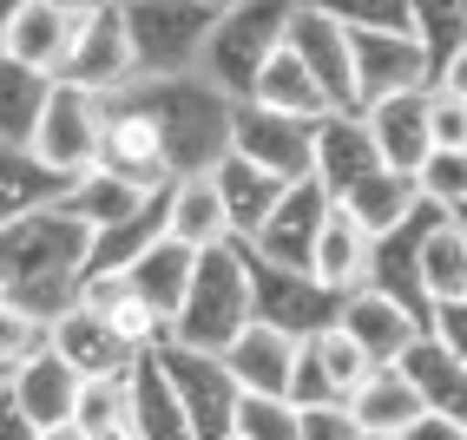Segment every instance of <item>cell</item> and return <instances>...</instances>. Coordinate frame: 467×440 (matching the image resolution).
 Instances as JSON below:
<instances>
[{"instance_id": "6da1fadb", "label": "cell", "mask_w": 467, "mask_h": 440, "mask_svg": "<svg viewBox=\"0 0 467 440\" xmlns=\"http://www.w3.org/2000/svg\"><path fill=\"white\" fill-rule=\"evenodd\" d=\"M92 270V230L67 204L20 217L14 230H0V302H14L34 322H59L67 309H79Z\"/></svg>"}, {"instance_id": "7a4b0ae2", "label": "cell", "mask_w": 467, "mask_h": 440, "mask_svg": "<svg viewBox=\"0 0 467 440\" xmlns=\"http://www.w3.org/2000/svg\"><path fill=\"white\" fill-rule=\"evenodd\" d=\"M119 99H132L159 138L171 151V171L178 178H211L217 165L231 159V112L237 99H224L204 73H184V79H132Z\"/></svg>"}, {"instance_id": "3957f363", "label": "cell", "mask_w": 467, "mask_h": 440, "mask_svg": "<svg viewBox=\"0 0 467 440\" xmlns=\"http://www.w3.org/2000/svg\"><path fill=\"white\" fill-rule=\"evenodd\" d=\"M303 0H231L217 7V26H211V46H204V79L224 92V99H251L264 67L290 46V14Z\"/></svg>"}, {"instance_id": "277c9868", "label": "cell", "mask_w": 467, "mask_h": 440, "mask_svg": "<svg viewBox=\"0 0 467 440\" xmlns=\"http://www.w3.org/2000/svg\"><path fill=\"white\" fill-rule=\"evenodd\" d=\"M251 322H257V309H251V263H244V243L204 250L198 276H192V296H184L178 322H171V342L178 349H198V355H224Z\"/></svg>"}, {"instance_id": "5b68a950", "label": "cell", "mask_w": 467, "mask_h": 440, "mask_svg": "<svg viewBox=\"0 0 467 440\" xmlns=\"http://www.w3.org/2000/svg\"><path fill=\"white\" fill-rule=\"evenodd\" d=\"M119 14H126L139 79H184L204 67V46L217 26L211 0H119Z\"/></svg>"}, {"instance_id": "8992f818", "label": "cell", "mask_w": 467, "mask_h": 440, "mask_svg": "<svg viewBox=\"0 0 467 440\" xmlns=\"http://www.w3.org/2000/svg\"><path fill=\"white\" fill-rule=\"evenodd\" d=\"M99 145H106V92H86L73 79H53V99L40 112V132H34V159L59 178H86L99 165Z\"/></svg>"}, {"instance_id": "52a82bcc", "label": "cell", "mask_w": 467, "mask_h": 440, "mask_svg": "<svg viewBox=\"0 0 467 440\" xmlns=\"http://www.w3.org/2000/svg\"><path fill=\"white\" fill-rule=\"evenodd\" d=\"M244 263H251V309H257V322L284 329L290 342H317V335L336 329L342 296L323 290L309 270H276V263L251 257V250H244Z\"/></svg>"}, {"instance_id": "ba28073f", "label": "cell", "mask_w": 467, "mask_h": 440, "mask_svg": "<svg viewBox=\"0 0 467 440\" xmlns=\"http://www.w3.org/2000/svg\"><path fill=\"white\" fill-rule=\"evenodd\" d=\"M231 151L244 165L284 178V184L317 178V125L284 118V112H270L257 99H237V112H231Z\"/></svg>"}, {"instance_id": "9c48e42d", "label": "cell", "mask_w": 467, "mask_h": 440, "mask_svg": "<svg viewBox=\"0 0 467 440\" xmlns=\"http://www.w3.org/2000/svg\"><path fill=\"white\" fill-rule=\"evenodd\" d=\"M159 368L165 382L184 407V421H192V440H231V421H237V382L224 355H198V349H178V342H165L159 349Z\"/></svg>"}, {"instance_id": "30bf717a", "label": "cell", "mask_w": 467, "mask_h": 440, "mask_svg": "<svg viewBox=\"0 0 467 440\" xmlns=\"http://www.w3.org/2000/svg\"><path fill=\"white\" fill-rule=\"evenodd\" d=\"M99 171H112V178H126L132 191H145V198H165L171 184H178V171H171V151H165V138H159V125H151L132 99H106V145H99Z\"/></svg>"}, {"instance_id": "8fae6325", "label": "cell", "mask_w": 467, "mask_h": 440, "mask_svg": "<svg viewBox=\"0 0 467 440\" xmlns=\"http://www.w3.org/2000/svg\"><path fill=\"white\" fill-rule=\"evenodd\" d=\"M59 79H73L86 92H106V99L139 79L119 0H112V7H92V14H73V53H67V73H59Z\"/></svg>"}, {"instance_id": "7c38bea8", "label": "cell", "mask_w": 467, "mask_h": 440, "mask_svg": "<svg viewBox=\"0 0 467 440\" xmlns=\"http://www.w3.org/2000/svg\"><path fill=\"white\" fill-rule=\"evenodd\" d=\"M356 59V112L395 99V92H434V67L415 34H349Z\"/></svg>"}, {"instance_id": "4fadbf2b", "label": "cell", "mask_w": 467, "mask_h": 440, "mask_svg": "<svg viewBox=\"0 0 467 440\" xmlns=\"http://www.w3.org/2000/svg\"><path fill=\"white\" fill-rule=\"evenodd\" d=\"M329 191L317 178H303V184H290L284 191V204L270 210V224L244 243L251 257H264V263H276V270H309V257H317V237H323V224H329Z\"/></svg>"}, {"instance_id": "5bb4252c", "label": "cell", "mask_w": 467, "mask_h": 440, "mask_svg": "<svg viewBox=\"0 0 467 440\" xmlns=\"http://www.w3.org/2000/svg\"><path fill=\"white\" fill-rule=\"evenodd\" d=\"M47 349L67 362L79 382H126V374L139 368V355L112 335V322L99 316V309H86V302L67 309V316L47 329Z\"/></svg>"}, {"instance_id": "9a60e30c", "label": "cell", "mask_w": 467, "mask_h": 440, "mask_svg": "<svg viewBox=\"0 0 467 440\" xmlns=\"http://www.w3.org/2000/svg\"><path fill=\"white\" fill-rule=\"evenodd\" d=\"M362 125H368V138H376L382 165L401 171V178H415L428 165V151H434V92L376 99V106H362Z\"/></svg>"}, {"instance_id": "2e32d148", "label": "cell", "mask_w": 467, "mask_h": 440, "mask_svg": "<svg viewBox=\"0 0 467 440\" xmlns=\"http://www.w3.org/2000/svg\"><path fill=\"white\" fill-rule=\"evenodd\" d=\"M336 329L349 335V342H362V355L376 362V368H395V362L428 335V322L415 316V309H401V302L382 296V290H356V296H342Z\"/></svg>"}, {"instance_id": "e0dca14e", "label": "cell", "mask_w": 467, "mask_h": 440, "mask_svg": "<svg viewBox=\"0 0 467 440\" xmlns=\"http://www.w3.org/2000/svg\"><path fill=\"white\" fill-rule=\"evenodd\" d=\"M290 53L303 59L309 73H317V86L329 92L336 112H356V59H349V26H336L323 7H303L290 14Z\"/></svg>"}, {"instance_id": "ac0fdd59", "label": "cell", "mask_w": 467, "mask_h": 440, "mask_svg": "<svg viewBox=\"0 0 467 440\" xmlns=\"http://www.w3.org/2000/svg\"><path fill=\"white\" fill-rule=\"evenodd\" d=\"M434 204H421L401 230H389V237H376V257H368V290H382V296H395L401 309H415V316L434 329V302H428V290H421V237L434 230Z\"/></svg>"}, {"instance_id": "d6986e66", "label": "cell", "mask_w": 467, "mask_h": 440, "mask_svg": "<svg viewBox=\"0 0 467 440\" xmlns=\"http://www.w3.org/2000/svg\"><path fill=\"white\" fill-rule=\"evenodd\" d=\"M376 171H382V151H376V138H368L362 112H336V118L317 125V184L329 191V204H342L362 178H376Z\"/></svg>"}, {"instance_id": "ffe728a7", "label": "cell", "mask_w": 467, "mask_h": 440, "mask_svg": "<svg viewBox=\"0 0 467 440\" xmlns=\"http://www.w3.org/2000/svg\"><path fill=\"white\" fill-rule=\"evenodd\" d=\"M296 349L303 342H290L284 329L270 322H251L231 349H224V368L237 394H270V401H290V374H296Z\"/></svg>"}, {"instance_id": "44dd1931", "label": "cell", "mask_w": 467, "mask_h": 440, "mask_svg": "<svg viewBox=\"0 0 467 440\" xmlns=\"http://www.w3.org/2000/svg\"><path fill=\"white\" fill-rule=\"evenodd\" d=\"M7 388H14V401L26 407V421L34 427H67L73 414H79V394H86V382L59 362L53 349H40V355H26L14 374H7Z\"/></svg>"}, {"instance_id": "7402d4cb", "label": "cell", "mask_w": 467, "mask_h": 440, "mask_svg": "<svg viewBox=\"0 0 467 440\" xmlns=\"http://www.w3.org/2000/svg\"><path fill=\"white\" fill-rule=\"evenodd\" d=\"M0 53L20 59V67H34V73H47V79H59L67 73V53H73V14L47 7V0H20Z\"/></svg>"}, {"instance_id": "603a6c76", "label": "cell", "mask_w": 467, "mask_h": 440, "mask_svg": "<svg viewBox=\"0 0 467 440\" xmlns=\"http://www.w3.org/2000/svg\"><path fill=\"white\" fill-rule=\"evenodd\" d=\"M165 237L184 243V250H198V257L237 243L231 237V210H224V198H217L211 178H178L165 191Z\"/></svg>"}, {"instance_id": "cb8c5ba5", "label": "cell", "mask_w": 467, "mask_h": 440, "mask_svg": "<svg viewBox=\"0 0 467 440\" xmlns=\"http://www.w3.org/2000/svg\"><path fill=\"white\" fill-rule=\"evenodd\" d=\"M119 276H126V290H132V296L151 309V316L178 322L184 296H192V276H198V250H184V243L159 237V243H151L132 270H119Z\"/></svg>"}, {"instance_id": "d4e9b609", "label": "cell", "mask_w": 467, "mask_h": 440, "mask_svg": "<svg viewBox=\"0 0 467 440\" xmlns=\"http://www.w3.org/2000/svg\"><path fill=\"white\" fill-rule=\"evenodd\" d=\"M421 414H428V407H421L415 382L401 374V362H395V368H376V374H368V382L349 394V421H356V434L401 440V434H409Z\"/></svg>"}, {"instance_id": "484cf974", "label": "cell", "mask_w": 467, "mask_h": 440, "mask_svg": "<svg viewBox=\"0 0 467 440\" xmlns=\"http://www.w3.org/2000/svg\"><path fill=\"white\" fill-rule=\"evenodd\" d=\"M79 302H86V309H99V316L112 322V335L126 342L132 355H159L165 342H171V322H165V316H151V309L126 290V276H86Z\"/></svg>"}, {"instance_id": "4316f807", "label": "cell", "mask_w": 467, "mask_h": 440, "mask_svg": "<svg viewBox=\"0 0 467 440\" xmlns=\"http://www.w3.org/2000/svg\"><path fill=\"white\" fill-rule=\"evenodd\" d=\"M401 374L415 382V394H421L428 414H441V421L467 427V362H461V355H448L434 335H421L415 349L401 355Z\"/></svg>"}, {"instance_id": "83f0119b", "label": "cell", "mask_w": 467, "mask_h": 440, "mask_svg": "<svg viewBox=\"0 0 467 440\" xmlns=\"http://www.w3.org/2000/svg\"><path fill=\"white\" fill-rule=\"evenodd\" d=\"M73 184L47 171L26 145H0V230H14L20 217H34V210H53V204H67Z\"/></svg>"}, {"instance_id": "f1b7e54d", "label": "cell", "mask_w": 467, "mask_h": 440, "mask_svg": "<svg viewBox=\"0 0 467 440\" xmlns=\"http://www.w3.org/2000/svg\"><path fill=\"white\" fill-rule=\"evenodd\" d=\"M211 184H217V198H224V210H231V237H237V243H251V237L270 224V210L284 204V191H290L284 178H270V171H257V165H244L237 151L211 171Z\"/></svg>"}, {"instance_id": "f546056e", "label": "cell", "mask_w": 467, "mask_h": 440, "mask_svg": "<svg viewBox=\"0 0 467 440\" xmlns=\"http://www.w3.org/2000/svg\"><path fill=\"white\" fill-rule=\"evenodd\" d=\"M151 204H159V198L132 191L126 178H112V171H99V165H92L86 178H73V191H67V210L79 217V224H86L92 237H112V230L139 224V217H145Z\"/></svg>"}, {"instance_id": "4dcf8cb0", "label": "cell", "mask_w": 467, "mask_h": 440, "mask_svg": "<svg viewBox=\"0 0 467 440\" xmlns=\"http://www.w3.org/2000/svg\"><path fill=\"white\" fill-rule=\"evenodd\" d=\"M336 210L349 217V224H356L368 243H376V237H389V230L409 224V217L421 210V198H415V178H401V171H389V165H382L376 178H362V184H356V191L342 198Z\"/></svg>"}, {"instance_id": "1f68e13d", "label": "cell", "mask_w": 467, "mask_h": 440, "mask_svg": "<svg viewBox=\"0 0 467 440\" xmlns=\"http://www.w3.org/2000/svg\"><path fill=\"white\" fill-rule=\"evenodd\" d=\"M368 257H376V243H368L342 210H329V224L317 237V257H309V276H317L323 290H336V296H356V290H368Z\"/></svg>"}, {"instance_id": "d6a6232c", "label": "cell", "mask_w": 467, "mask_h": 440, "mask_svg": "<svg viewBox=\"0 0 467 440\" xmlns=\"http://www.w3.org/2000/svg\"><path fill=\"white\" fill-rule=\"evenodd\" d=\"M257 106H270V112H284V118H303V125H323V118H336V106H329V92L317 86V73L303 67V59L284 46L264 67V79H257V92H251Z\"/></svg>"}, {"instance_id": "836d02e7", "label": "cell", "mask_w": 467, "mask_h": 440, "mask_svg": "<svg viewBox=\"0 0 467 440\" xmlns=\"http://www.w3.org/2000/svg\"><path fill=\"white\" fill-rule=\"evenodd\" d=\"M126 388H132V427L139 440H192V421H184V407L165 382V368L159 355H139V368L126 374Z\"/></svg>"}, {"instance_id": "e575fe53", "label": "cell", "mask_w": 467, "mask_h": 440, "mask_svg": "<svg viewBox=\"0 0 467 440\" xmlns=\"http://www.w3.org/2000/svg\"><path fill=\"white\" fill-rule=\"evenodd\" d=\"M47 99H53V79L0 53V145H34Z\"/></svg>"}, {"instance_id": "d590c367", "label": "cell", "mask_w": 467, "mask_h": 440, "mask_svg": "<svg viewBox=\"0 0 467 440\" xmlns=\"http://www.w3.org/2000/svg\"><path fill=\"white\" fill-rule=\"evenodd\" d=\"M421 290L434 309L467 302V230L454 217H434V230L421 237Z\"/></svg>"}, {"instance_id": "8d00e7d4", "label": "cell", "mask_w": 467, "mask_h": 440, "mask_svg": "<svg viewBox=\"0 0 467 440\" xmlns=\"http://www.w3.org/2000/svg\"><path fill=\"white\" fill-rule=\"evenodd\" d=\"M409 20H415V40L428 53V67H434V86H441L454 53L467 46V7L461 0H409Z\"/></svg>"}, {"instance_id": "74e56055", "label": "cell", "mask_w": 467, "mask_h": 440, "mask_svg": "<svg viewBox=\"0 0 467 440\" xmlns=\"http://www.w3.org/2000/svg\"><path fill=\"white\" fill-rule=\"evenodd\" d=\"M73 427L86 440H139V427H132V388L126 382H86Z\"/></svg>"}, {"instance_id": "f35d334b", "label": "cell", "mask_w": 467, "mask_h": 440, "mask_svg": "<svg viewBox=\"0 0 467 440\" xmlns=\"http://www.w3.org/2000/svg\"><path fill=\"white\" fill-rule=\"evenodd\" d=\"M415 198L434 204L441 217H461V204H467V151H441V145H434L428 165L415 171Z\"/></svg>"}, {"instance_id": "ab89813d", "label": "cell", "mask_w": 467, "mask_h": 440, "mask_svg": "<svg viewBox=\"0 0 467 440\" xmlns=\"http://www.w3.org/2000/svg\"><path fill=\"white\" fill-rule=\"evenodd\" d=\"M309 7H323L349 34H415L409 0H309Z\"/></svg>"}, {"instance_id": "60d3db41", "label": "cell", "mask_w": 467, "mask_h": 440, "mask_svg": "<svg viewBox=\"0 0 467 440\" xmlns=\"http://www.w3.org/2000/svg\"><path fill=\"white\" fill-rule=\"evenodd\" d=\"M309 349H317V362H323V374H329V388H336V401H342V407H349V394H356V388L368 382V374H376V362L362 355V342H349L342 329L317 335Z\"/></svg>"}, {"instance_id": "b9f144b4", "label": "cell", "mask_w": 467, "mask_h": 440, "mask_svg": "<svg viewBox=\"0 0 467 440\" xmlns=\"http://www.w3.org/2000/svg\"><path fill=\"white\" fill-rule=\"evenodd\" d=\"M303 414L290 401H270V394H244L237 401V421H231V440H296Z\"/></svg>"}, {"instance_id": "7bdbcfd3", "label": "cell", "mask_w": 467, "mask_h": 440, "mask_svg": "<svg viewBox=\"0 0 467 440\" xmlns=\"http://www.w3.org/2000/svg\"><path fill=\"white\" fill-rule=\"evenodd\" d=\"M40 349H47V322L20 316L14 302H0V374H14L26 355H40Z\"/></svg>"}, {"instance_id": "ee69618b", "label": "cell", "mask_w": 467, "mask_h": 440, "mask_svg": "<svg viewBox=\"0 0 467 440\" xmlns=\"http://www.w3.org/2000/svg\"><path fill=\"white\" fill-rule=\"evenodd\" d=\"M296 414H303L296 440H362L356 421H349V407H296Z\"/></svg>"}, {"instance_id": "f6af8a7d", "label": "cell", "mask_w": 467, "mask_h": 440, "mask_svg": "<svg viewBox=\"0 0 467 440\" xmlns=\"http://www.w3.org/2000/svg\"><path fill=\"white\" fill-rule=\"evenodd\" d=\"M434 145L467 151V99H454V92H434Z\"/></svg>"}, {"instance_id": "bcb514c9", "label": "cell", "mask_w": 467, "mask_h": 440, "mask_svg": "<svg viewBox=\"0 0 467 440\" xmlns=\"http://www.w3.org/2000/svg\"><path fill=\"white\" fill-rule=\"evenodd\" d=\"M434 342H441L448 355H461L467 362V302H448V309H434V329H428Z\"/></svg>"}, {"instance_id": "7dc6e473", "label": "cell", "mask_w": 467, "mask_h": 440, "mask_svg": "<svg viewBox=\"0 0 467 440\" xmlns=\"http://www.w3.org/2000/svg\"><path fill=\"white\" fill-rule=\"evenodd\" d=\"M0 440H40V427L26 421V407L14 401V388H0Z\"/></svg>"}, {"instance_id": "c3c4849f", "label": "cell", "mask_w": 467, "mask_h": 440, "mask_svg": "<svg viewBox=\"0 0 467 440\" xmlns=\"http://www.w3.org/2000/svg\"><path fill=\"white\" fill-rule=\"evenodd\" d=\"M401 440H467V427H454V421H441V414H421Z\"/></svg>"}, {"instance_id": "681fc988", "label": "cell", "mask_w": 467, "mask_h": 440, "mask_svg": "<svg viewBox=\"0 0 467 440\" xmlns=\"http://www.w3.org/2000/svg\"><path fill=\"white\" fill-rule=\"evenodd\" d=\"M434 92H454V99H467V46L454 53V67L441 73V86H434Z\"/></svg>"}, {"instance_id": "f907efd6", "label": "cell", "mask_w": 467, "mask_h": 440, "mask_svg": "<svg viewBox=\"0 0 467 440\" xmlns=\"http://www.w3.org/2000/svg\"><path fill=\"white\" fill-rule=\"evenodd\" d=\"M47 7H59V14H92V7H112V0H47Z\"/></svg>"}, {"instance_id": "816d5d0a", "label": "cell", "mask_w": 467, "mask_h": 440, "mask_svg": "<svg viewBox=\"0 0 467 440\" xmlns=\"http://www.w3.org/2000/svg\"><path fill=\"white\" fill-rule=\"evenodd\" d=\"M40 440H86V434H79V427L67 421V427H40Z\"/></svg>"}, {"instance_id": "f5cc1de1", "label": "cell", "mask_w": 467, "mask_h": 440, "mask_svg": "<svg viewBox=\"0 0 467 440\" xmlns=\"http://www.w3.org/2000/svg\"><path fill=\"white\" fill-rule=\"evenodd\" d=\"M14 7H20V0H0V40H7V20H14Z\"/></svg>"}, {"instance_id": "db71d44e", "label": "cell", "mask_w": 467, "mask_h": 440, "mask_svg": "<svg viewBox=\"0 0 467 440\" xmlns=\"http://www.w3.org/2000/svg\"><path fill=\"white\" fill-rule=\"evenodd\" d=\"M454 224H467V204H461V217H454Z\"/></svg>"}, {"instance_id": "11a10c76", "label": "cell", "mask_w": 467, "mask_h": 440, "mask_svg": "<svg viewBox=\"0 0 467 440\" xmlns=\"http://www.w3.org/2000/svg\"><path fill=\"white\" fill-rule=\"evenodd\" d=\"M211 7H231V0H211Z\"/></svg>"}, {"instance_id": "9f6ffc18", "label": "cell", "mask_w": 467, "mask_h": 440, "mask_svg": "<svg viewBox=\"0 0 467 440\" xmlns=\"http://www.w3.org/2000/svg\"><path fill=\"white\" fill-rule=\"evenodd\" d=\"M362 440H382V434H362Z\"/></svg>"}, {"instance_id": "6f0895ef", "label": "cell", "mask_w": 467, "mask_h": 440, "mask_svg": "<svg viewBox=\"0 0 467 440\" xmlns=\"http://www.w3.org/2000/svg\"><path fill=\"white\" fill-rule=\"evenodd\" d=\"M461 7H467V0H461Z\"/></svg>"}, {"instance_id": "680465c9", "label": "cell", "mask_w": 467, "mask_h": 440, "mask_svg": "<svg viewBox=\"0 0 467 440\" xmlns=\"http://www.w3.org/2000/svg\"><path fill=\"white\" fill-rule=\"evenodd\" d=\"M461 230H467V224H461Z\"/></svg>"}]
</instances>
